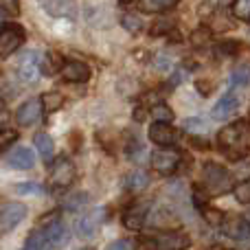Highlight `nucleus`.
Masks as SVG:
<instances>
[{
  "instance_id": "obj_1",
  "label": "nucleus",
  "mask_w": 250,
  "mask_h": 250,
  "mask_svg": "<svg viewBox=\"0 0 250 250\" xmlns=\"http://www.w3.org/2000/svg\"><path fill=\"white\" fill-rule=\"evenodd\" d=\"M217 147L229 160H242L250 154V123L235 121L220 129Z\"/></svg>"
},
{
  "instance_id": "obj_2",
  "label": "nucleus",
  "mask_w": 250,
  "mask_h": 250,
  "mask_svg": "<svg viewBox=\"0 0 250 250\" xmlns=\"http://www.w3.org/2000/svg\"><path fill=\"white\" fill-rule=\"evenodd\" d=\"M202 180H204V187H207L208 195H222V193H226V191L233 189L229 171L217 163L204 165L202 167Z\"/></svg>"
},
{
  "instance_id": "obj_3",
  "label": "nucleus",
  "mask_w": 250,
  "mask_h": 250,
  "mask_svg": "<svg viewBox=\"0 0 250 250\" xmlns=\"http://www.w3.org/2000/svg\"><path fill=\"white\" fill-rule=\"evenodd\" d=\"M77 178V169H75L73 160L68 156H60V158L53 160L51 165V187L55 189H64V187H70Z\"/></svg>"
},
{
  "instance_id": "obj_4",
  "label": "nucleus",
  "mask_w": 250,
  "mask_h": 250,
  "mask_svg": "<svg viewBox=\"0 0 250 250\" xmlns=\"http://www.w3.org/2000/svg\"><path fill=\"white\" fill-rule=\"evenodd\" d=\"M24 42V31L18 24H4L2 33H0V57L7 60L11 53H16V48L22 46Z\"/></svg>"
},
{
  "instance_id": "obj_5",
  "label": "nucleus",
  "mask_w": 250,
  "mask_h": 250,
  "mask_svg": "<svg viewBox=\"0 0 250 250\" xmlns=\"http://www.w3.org/2000/svg\"><path fill=\"white\" fill-rule=\"evenodd\" d=\"M40 70H42V60H40L38 53L35 51L22 53L20 60H18V75H20L22 82H26V83L38 82Z\"/></svg>"
},
{
  "instance_id": "obj_6",
  "label": "nucleus",
  "mask_w": 250,
  "mask_h": 250,
  "mask_svg": "<svg viewBox=\"0 0 250 250\" xmlns=\"http://www.w3.org/2000/svg\"><path fill=\"white\" fill-rule=\"evenodd\" d=\"M26 217V207L18 202H9L2 207V215H0V230L2 233H9L13 230L22 220Z\"/></svg>"
},
{
  "instance_id": "obj_7",
  "label": "nucleus",
  "mask_w": 250,
  "mask_h": 250,
  "mask_svg": "<svg viewBox=\"0 0 250 250\" xmlns=\"http://www.w3.org/2000/svg\"><path fill=\"white\" fill-rule=\"evenodd\" d=\"M151 165H154V169L158 173L169 176V173H173L178 169V165H180V154H178L176 149H158L151 156Z\"/></svg>"
},
{
  "instance_id": "obj_8",
  "label": "nucleus",
  "mask_w": 250,
  "mask_h": 250,
  "mask_svg": "<svg viewBox=\"0 0 250 250\" xmlns=\"http://www.w3.org/2000/svg\"><path fill=\"white\" fill-rule=\"evenodd\" d=\"M42 110H44L42 99H29L18 108L16 119L22 127H29V125H35L40 119H42Z\"/></svg>"
},
{
  "instance_id": "obj_9",
  "label": "nucleus",
  "mask_w": 250,
  "mask_h": 250,
  "mask_svg": "<svg viewBox=\"0 0 250 250\" xmlns=\"http://www.w3.org/2000/svg\"><path fill=\"white\" fill-rule=\"evenodd\" d=\"M178 129L176 127H171L169 123H158V121H154L151 123V127H149V138H151V143H156V145H160V147H169V145H173V143L178 141Z\"/></svg>"
},
{
  "instance_id": "obj_10",
  "label": "nucleus",
  "mask_w": 250,
  "mask_h": 250,
  "mask_svg": "<svg viewBox=\"0 0 250 250\" xmlns=\"http://www.w3.org/2000/svg\"><path fill=\"white\" fill-rule=\"evenodd\" d=\"M62 77H64L66 82L82 83V82H88V79H90V68L79 60H70V62H64V64H62Z\"/></svg>"
},
{
  "instance_id": "obj_11",
  "label": "nucleus",
  "mask_w": 250,
  "mask_h": 250,
  "mask_svg": "<svg viewBox=\"0 0 250 250\" xmlns=\"http://www.w3.org/2000/svg\"><path fill=\"white\" fill-rule=\"evenodd\" d=\"M237 108H239V99L235 97V92H229V95H224L215 105H213L211 117L215 119V121H226V119H230L235 112H237Z\"/></svg>"
},
{
  "instance_id": "obj_12",
  "label": "nucleus",
  "mask_w": 250,
  "mask_h": 250,
  "mask_svg": "<svg viewBox=\"0 0 250 250\" xmlns=\"http://www.w3.org/2000/svg\"><path fill=\"white\" fill-rule=\"evenodd\" d=\"M147 211H149V204L147 202L132 204V207L125 208V213H123V224L127 226L129 230L143 229V224H145V220H147Z\"/></svg>"
},
{
  "instance_id": "obj_13",
  "label": "nucleus",
  "mask_w": 250,
  "mask_h": 250,
  "mask_svg": "<svg viewBox=\"0 0 250 250\" xmlns=\"http://www.w3.org/2000/svg\"><path fill=\"white\" fill-rule=\"evenodd\" d=\"M156 250H185L189 246V239L185 235H178V233H163V235H156L151 239Z\"/></svg>"
},
{
  "instance_id": "obj_14",
  "label": "nucleus",
  "mask_w": 250,
  "mask_h": 250,
  "mask_svg": "<svg viewBox=\"0 0 250 250\" xmlns=\"http://www.w3.org/2000/svg\"><path fill=\"white\" fill-rule=\"evenodd\" d=\"M101 220H104V211H101V208H95V211L86 213V215L77 222V235L79 237H92V235L97 233V229H99Z\"/></svg>"
},
{
  "instance_id": "obj_15",
  "label": "nucleus",
  "mask_w": 250,
  "mask_h": 250,
  "mask_svg": "<svg viewBox=\"0 0 250 250\" xmlns=\"http://www.w3.org/2000/svg\"><path fill=\"white\" fill-rule=\"evenodd\" d=\"M7 163L16 169H31L35 163V158H33V151H31L29 147H13L7 156Z\"/></svg>"
},
{
  "instance_id": "obj_16",
  "label": "nucleus",
  "mask_w": 250,
  "mask_h": 250,
  "mask_svg": "<svg viewBox=\"0 0 250 250\" xmlns=\"http://www.w3.org/2000/svg\"><path fill=\"white\" fill-rule=\"evenodd\" d=\"M42 7L46 9V13L57 18H66V16H75V4L73 0H40Z\"/></svg>"
},
{
  "instance_id": "obj_17",
  "label": "nucleus",
  "mask_w": 250,
  "mask_h": 250,
  "mask_svg": "<svg viewBox=\"0 0 250 250\" xmlns=\"http://www.w3.org/2000/svg\"><path fill=\"white\" fill-rule=\"evenodd\" d=\"M178 0H138V9L145 13H163L167 9H173Z\"/></svg>"
},
{
  "instance_id": "obj_18",
  "label": "nucleus",
  "mask_w": 250,
  "mask_h": 250,
  "mask_svg": "<svg viewBox=\"0 0 250 250\" xmlns=\"http://www.w3.org/2000/svg\"><path fill=\"white\" fill-rule=\"evenodd\" d=\"M33 143H35V147H38V154L42 156V160L48 165L53 158V138L48 136V134H35Z\"/></svg>"
},
{
  "instance_id": "obj_19",
  "label": "nucleus",
  "mask_w": 250,
  "mask_h": 250,
  "mask_svg": "<svg viewBox=\"0 0 250 250\" xmlns=\"http://www.w3.org/2000/svg\"><path fill=\"white\" fill-rule=\"evenodd\" d=\"M195 204H198V208L202 211V215H204V220L208 222V224H213V226H220L222 222H224V213L222 211H217V208H211V207H207V204L200 200V195H195Z\"/></svg>"
},
{
  "instance_id": "obj_20",
  "label": "nucleus",
  "mask_w": 250,
  "mask_h": 250,
  "mask_svg": "<svg viewBox=\"0 0 250 250\" xmlns=\"http://www.w3.org/2000/svg\"><path fill=\"white\" fill-rule=\"evenodd\" d=\"M42 230H44V237H46L48 244H60L62 237H64V233H66L64 224H62L60 220H53L51 224H46Z\"/></svg>"
},
{
  "instance_id": "obj_21",
  "label": "nucleus",
  "mask_w": 250,
  "mask_h": 250,
  "mask_svg": "<svg viewBox=\"0 0 250 250\" xmlns=\"http://www.w3.org/2000/svg\"><path fill=\"white\" fill-rule=\"evenodd\" d=\"M149 185V176L145 171H132L127 178H125V187L129 191H141Z\"/></svg>"
},
{
  "instance_id": "obj_22",
  "label": "nucleus",
  "mask_w": 250,
  "mask_h": 250,
  "mask_svg": "<svg viewBox=\"0 0 250 250\" xmlns=\"http://www.w3.org/2000/svg\"><path fill=\"white\" fill-rule=\"evenodd\" d=\"M229 235L233 239H237V242H244V239H248V235H250V224L246 220H235L233 224L229 226Z\"/></svg>"
},
{
  "instance_id": "obj_23",
  "label": "nucleus",
  "mask_w": 250,
  "mask_h": 250,
  "mask_svg": "<svg viewBox=\"0 0 250 250\" xmlns=\"http://www.w3.org/2000/svg\"><path fill=\"white\" fill-rule=\"evenodd\" d=\"M42 104L46 112H55V110H60L64 105V97L60 92H46V95H42Z\"/></svg>"
},
{
  "instance_id": "obj_24",
  "label": "nucleus",
  "mask_w": 250,
  "mask_h": 250,
  "mask_svg": "<svg viewBox=\"0 0 250 250\" xmlns=\"http://www.w3.org/2000/svg\"><path fill=\"white\" fill-rule=\"evenodd\" d=\"M233 13L237 20H244L250 24V0H235L233 2Z\"/></svg>"
},
{
  "instance_id": "obj_25",
  "label": "nucleus",
  "mask_w": 250,
  "mask_h": 250,
  "mask_svg": "<svg viewBox=\"0 0 250 250\" xmlns=\"http://www.w3.org/2000/svg\"><path fill=\"white\" fill-rule=\"evenodd\" d=\"M16 193L18 195H42L44 189L38 185V182H18Z\"/></svg>"
},
{
  "instance_id": "obj_26",
  "label": "nucleus",
  "mask_w": 250,
  "mask_h": 250,
  "mask_svg": "<svg viewBox=\"0 0 250 250\" xmlns=\"http://www.w3.org/2000/svg\"><path fill=\"white\" fill-rule=\"evenodd\" d=\"M151 114H154V119H156L158 123H171V121H173V112H171V108H169V105H165V104L154 105Z\"/></svg>"
},
{
  "instance_id": "obj_27",
  "label": "nucleus",
  "mask_w": 250,
  "mask_h": 250,
  "mask_svg": "<svg viewBox=\"0 0 250 250\" xmlns=\"http://www.w3.org/2000/svg\"><path fill=\"white\" fill-rule=\"evenodd\" d=\"M233 193H235V198H237V202L250 204V178L244 182H239V185L233 189Z\"/></svg>"
},
{
  "instance_id": "obj_28",
  "label": "nucleus",
  "mask_w": 250,
  "mask_h": 250,
  "mask_svg": "<svg viewBox=\"0 0 250 250\" xmlns=\"http://www.w3.org/2000/svg\"><path fill=\"white\" fill-rule=\"evenodd\" d=\"M88 202V195L86 193H75L70 195L68 200L64 202V208H70V211H77V208H83Z\"/></svg>"
},
{
  "instance_id": "obj_29",
  "label": "nucleus",
  "mask_w": 250,
  "mask_h": 250,
  "mask_svg": "<svg viewBox=\"0 0 250 250\" xmlns=\"http://www.w3.org/2000/svg\"><path fill=\"white\" fill-rule=\"evenodd\" d=\"M0 7H2V18H16L20 13L18 0H0Z\"/></svg>"
},
{
  "instance_id": "obj_30",
  "label": "nucleus",
  "mask_w": 250,
  "mask_h": 250,
  "mask_svg": "<svg viewBox=\"0 0 250 250\" xmlns=\"http://www.w3.org/2000/svg\"><path fill=\"white\" fill-rule=\"evenodd\" d=\"M248 82H250V75H248V70H244V68L233 70V75H230V83H233V86H248Z\"/></svg>"
},
{
  "instance_id": "obj_31",
  "label": "nucleus",
  "mask_w": 250,
  "mask_h": 250,
  "mask_svg": "<svg viewBox=\"0 0 250 250\" xmlns=\"http://www.w3.org/2000/svg\"><path fill=\"white\" fill-rule=\"evenodd\" d=\"M16 138H18L16 129H2V136H0V147H2V151H7L9 145L16 143Z\"/></svg>"
},
{
  "instance_id": "obj_32",
  "label": "nucleus",
  "mask_w": 250,
  "mask_h": 250,
  "mask_svg": "<svg viewBox=\"0 0 250 250\" xmlns=\"http://www.w3.org/2000/svg\"><path fill=\"white\" fill-rule=\"evenodd\" d=\"M121 22H123L125 29L132 31V33H138V31H141V24H143V22L138 20L136 16H123V20H121Z\"/></svg>"
},
{
  "instance_id": "obj_33",
  "label": "nucleus",
  "mask_w": 250,
  "mask_h": 250,
  "mask_svg": "<svg viewBox=\"0 0 250 250\" xmlns=\"http://www.w3.org/2000/svg\"><path fill=\"white\" fill-rule=\"evenodd\" d=\"M108 250H134V242L132 239H117L110 244Z\"/></svg>"
},
{
  "instance_id": "obj_34",
  "label": "nucleus",
  "mask_w": 250,
  "mask_h": 250,
  "mask_svg": "<svg viewBox=\"0 0 250 250\" xmlns=\"http://www.w3.org/2000/svg\"><path fill=\"white\" fill-rule=\"evenodd\" d=\"M22 250H35V248H33V246H29V244H26V246L22 248Z\"/></svg>"
},
{
  "instance_id": "obj_35",
  "label": "nucleus",
  "mask_w": 250,
  "mask_h": 250,
  "mask_svg": "<svg viewBox=\"0 0 250 250\" xmlns=\"http://www.w3.org/2000/svg\"><path fill=\"white\" fill-rule=\"evenodd\" d=\"M119 2H121V4H129V2H132V0H119Z\"/></svg>"
}]
</instances>
